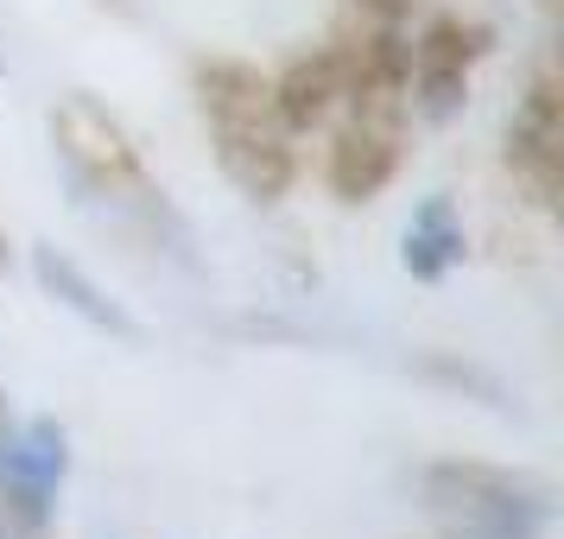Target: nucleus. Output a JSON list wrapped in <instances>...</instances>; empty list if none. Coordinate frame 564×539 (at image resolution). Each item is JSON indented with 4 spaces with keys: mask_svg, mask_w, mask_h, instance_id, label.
Listing matches in <instances>:
<instances>
[{
    "mask_svg": "<svg viewBox=\"0 0 564 539\" xmlns=\"http://www.w3.org/2000/svg\"><path fill=\"white\" fill-rule=\"evenodd\" d=\"M197 108H204L223 179L248 204H280L292 191L299 153H292V128L280 121V103H273V77H260L241 57H204L197 64Z\"/></svg>",
    "mask_w": 564,
    "mask_h": 539,
    "instance_id": "1",
    "label": "nucleus"
},
{
    "mask_svg": "<svg viewBox=\"0 0 564 539\" xmlns=\"http://www.w3.org/2000/svg\"><path fill=\"white\" fill-rule=\"evenodd\" d=\"M400 159H406V96H349L324 165L330 191L343 204H368L393 184Z\"/></svg>",
    "mask_w": 564,
    "mask_h": 539,
    "instance_id": "4",
    "label": "nucleus"
},
{
    "mask_svg": "<svg viewBox=\"0 0 564 539\" xmlns=\"http://www.w3.org/2000/svg\"><path fill=\"white\" fill-rule=\"evenodd\" d=\"M273 103H280V121L292 133L324 128L336 108H343V57H336V45L285 64V77L273 83Z\"/></svg>",
    "mask_w": 564,
    "mask_h": 539,
    "instance_id": "7",
    "label": "nucleus"
},
{
    "mask_svg": "<svg viewBox=\"0 0 564 539\" xmlns=\"http://www.w3.org/2000/svg\"><path fill=\"white\" fill-rule=\"evenodd\" d=\"M32 267H39L45 292H57V299L77 311L83 324H96V331H115V336H140V324H133V317L115 305V299H102V292H96V280L83 273L77 260H64L57 248H39V255H32Z\"/></svg>",
    "mask_w": 564,
    "mask_h": 539,
    "instance_id": "9",
    "label": "nucleus"
},
{
    "mask_svg": "<svg viewBox=\"0 0 564 539\" xmlns=\"http://www.w3.org/2000/svg\"><path fill=\"white\" fill-rule=\"evenodd\" d=\"M419 502L444 539H539L552 527V495L488 463H432Z\"/></svg>",
    "mask_w": 564,
    "mask_h": 539,
    "instance_id": "2",
    "label": "nucleus"
},
{
    "mask_svg": "<svg viewBox=\"0 0 564 539\" xmlns=\"http://www.w3.org/2000/svg\"><path fill=\"white\" fill-rule=\"evenodd\" d=\"M0 267H7V241H0Z\"/></svg>",
    "mask_w": 564,
    "mask_h": 539,
    "instance_id": "11",
    "label": "nucleus"
},
{
    "mask_svg": "<svg viewBox=\"0 0 564 539\" xmlns=\"http://www.w3.org/2000/svg\"><path fill=\"white\" fill-rule=\"evenodd\" d=\"M400 260H406L412 280H425V285L444 280L463 260V223H457V209H451V197H425V204H419V216L406 223Z\"/></svg>",
    "mask_w": 564,
    "mask_h": 539,
    "instance_id": "8",
    "label": "nucleus"
},
{
    "mask_svg": "<svg viewBox=\"0 0 564 539\" xmlns=\"http://www.w3.org/2000/svg\"><path fill=\"white\" fill-rule=\"evenodd\" d=\"M356 7H361V20H368V26H406L419 0H356Z\"/></svg>",
    "mask_w": 564,
    "mask_h": 539,
    "instance_id": "10",
    "label": "nucleus"
},
{
    "mask_svg": "<svg viewBox=\"0 0 564 539\" xmlns=\"http://www.w3.org/2000/svg\"><path fill=\"white\" fill-rule=\"evenodd\" d=\"M57 159L89 204H108L121 216H165V191L153 184V172L140 165L128 128L89 96H64L52 115Z\"/></svg>",
    "mask_w": 564,
    "mask_h": 539,
    "instance_id": "3",
    "label": "nucleus"
},
{
    "mask_svg": "<svg viewBox=\"0 0 564 539\" xmlns=\"http://www.w3.org/2000/svg\"><path fill=\"white\" fill-rule=\"evenodd\" d=\"M488 52V26L463 13H432L419 39L406 45V96L419 103L425 121H451L469 96V71Z\"/></svg>",
    "mask_w": 564,
    "mask_h": 539,
    "instance_id": "5",
    "label": "nucleus"
},
{
    "mask_svg": "<svg viewBox=\"0 0 564 539\" xmlns=\"http://www.w3.org/2000/svg\"><path fill=\"white\" fill-rule=\"evenodd\" d=\"M508 165L533 184L539 204H558V89H552V77H539L527 89V103L513 108Z\"/></svg>",
    "mask_w": 564,
    "mask_h": 539,
    "instance_id": "6",
    "label": "nucleus"
},
{
    "mask_svg": "<svg viewBox=\"0 0 564 539\" xmlns=\"http://www.w3.org/2000/svg\"><path fill=\"white\" fill-rule=\"evenodd\" d=\"M0 77H7V64H0Z\"/></svg>",
    "mask_w": 564,
    "mask_h": 539,
    "instance_id": "12",
    "label": "nucleus"
}]
</instances>
